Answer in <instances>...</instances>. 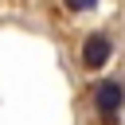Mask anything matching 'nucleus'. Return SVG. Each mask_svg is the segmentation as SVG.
I'll list each match as a JSON object with an SVG mask.
<instances>
[{
	"instance_id": "7ed1b4c3",
	"label": "nucleus",
	"mask_w": 125,
	"mask_h": 125,
	"mask_svg": "<svg viewBox=\"0 0 125 125\" xmlns=\"http://www.w3.org/2000/svg\"><path fill=\"white\" fill-rule=\"evenodd\" d=\"M66 4V12H94L98 8V0H62Z\"/></svg>"
},
{
	"instance_id": "f257e3e1",
	"label": "nucleus",
	"mask_w": 125,
	"mask_h": 125,
	"mask_svg": "<svg viewBox=\"0 0 125 125\" xmlns=\"http://www.w3.org/2000/svg\"><path fill=\"white\" fill-rule=\"evenodd\" d=\"M121 105H125V86L117 78H105V82L94 86V113H98L102 125H113L121 117Z\"/></svg>"
},
{
	"instance_id": "f03ea898",
	"label": "nucleus",
	"mask_w": 125,
	"mask_h": 125,
	"mask_svg": "<svg viewBox=\"0 0 125 125\" xmlns=\"http://www.w3.org/2000/svg\"><path fill=\"white\" fill-rule=\"evenodd\" d=\"M109 59H113V39H109L105 31H86V39H82V47H78V62H82L86 70H102Z\"/></svg>"
}]
</instances>
